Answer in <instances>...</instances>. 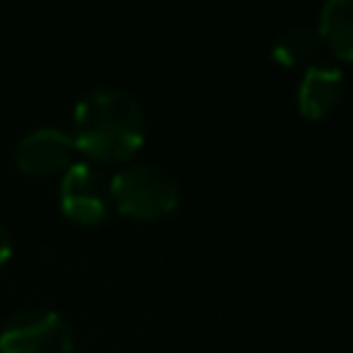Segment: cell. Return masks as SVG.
Here are the masks:
<instances>
[{"mask_svg": "<svg viewBox=\"0 0 353 353\" xmlns=\"http://www.w3.org/2000/svg\"><path fill=\"white\" fill-rule=\"evenodd\" d=\"M74 152V141L69 132L58 127H36L19 138L14 160L28 174H50L69 165Z\"/></svg>", "mask_w": 353, "mask_h": 353, "instance_id": "cell-5", "label": "cell"}, {"mask_svg": "<svg viewBox=\"0 0 353 353\" xmlns=\"http://www.w3.org/2000/svg\"><path fill=\"white\" fill-rule=\"evenodd\" d=\"M345 94V72L339 66H306L298 83V113L309 121L328 116Z\"/></svg>", "mask_w": 353, "mask_h": 353, "instance_id": "cell-6", "label": "cell"}, {"mask_svg": "<svg viewBox=\"0 0 353 353\" xmlns=\"http://www.w3.org/2000/svg\"><path fill=\"white\" fill-rule=\"evenodd\" d=\"M74 331L47 306L19 309L0 331V353H72Z\"/></svg>", "mask_w": 353, "mask_h": 353, "instance_id": "cell-3", "label": "cell"}, {"mask_svg": "<svg viewBox=\"0 0 353 353\" xmlns=\"http://www.w3.org/2000/svg\"><path fill=\"white\" fill-rule=\"evenodd\" d=\"M61 210L77 223H99L110 210V182L94 163H69L61 179Z\"/></svg>", "mask_w": 353, "mask_h": 353, "instance_id": "cell-4", "label": "cell"}, {"mask_svg": "<svg viewBox=\"0 0 353 353\" xmlns=\"http://www.w3.org/2000/svg\"><path fill=\"white\" fill-rule=\"evenodd\" d=\"M74 149L94 160L116 163L132 157L143 143V110L138 99L116 85L85 91L74 105Z\"/></svg>", "mask_w": 353, "mask_h": 353, "instance_id": "cell-1", "label": "cell"}, {"mask_svg": "<svg viewBox=\"0 0 353 353\" xmlns=\"http://www.w3.org/2000/svg\"><path fill=\"white\" fill-rule=\"evenodd\" d=\"M11 251H14V243H11V234H8V229L0 223V262H6L8 256H11Z\"/></svg>", "mask_w": 353, "mask_h": 353, "instance_id": "cell-9", "label": "cell"}, {"mask_svg": "<svg viewBox=\"0 0 353 353\" xmlns=\"http://www.w3.org/2000/svg\"><path fill=\"white\" fill-rule=\"evenodd\" d=\"M317 39L342 61H353V0H325L317 17Z\"/></svg>", "mask_w": 353, "mask_h": 353, "instance_id": "cell-7", "label": "cell"}, {"mask_svg": "<svg viewBox=\"0 0 353 353\" xmlns=\"http://www.w3.org/2000/svg\"><path fill=\"white\" fill-rule=\"evenodd\" d=\"M317 50V30L309 25H292L276 36L270 44V58L279 66H298L309 61Z\"/></svg>", "mask_w": 353, "mask_h": 353, "instance_id": "cell-8", "label": "cell"}, {"mask_svg": "<svg viewBox=\"0 0 353 353\" xmlns=\"http://www.w3.org/2000/svg\"><path fill=\"white\" fill-rule=\"evenodd\" d=\"M110 201L119 212L141 221L163 218L179 204V185L171 171L154 163H130L110 176Z\"/></svg>", "mask_w": 353, "mask_h": 353, "instance_id": "cell-2", "label": "cell"}, {"mask_svg": "<svg viewBox=\"0 0 353 353\" xmlns=\"http://www.w3.org/2000/svg\"><path fill=\"white\" fill-rule=\"evenodd\" d=\"M347 353H353V347H350V350H347Z\"/></svg>", "mask_w": 353, "mask_h": 353, "instance_id": "cell-10", "label": "cell"}]
</instances>
